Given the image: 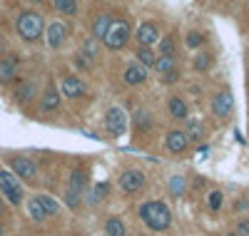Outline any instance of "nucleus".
Returning a JSON list of instances; mask_svg holds the SVG:
<instances>
[{"instance_id": "1", "label": "nucleus", "mask_w": 249, "mask_h": 236, "mask_svg": "<svg viewBox=\"0 0 249 236\" xmlns=\"http://www.w3.org/2000/svg\"><path fill=\"white\" fill-rule=\"evenodd\" d=\"M140 219L152 231H164L172 221V214H170V206L164 202H147V204L140 206Z\"/></svg>"}, {"instance_id": "2", "label": "nucleus", "mask_w": 249, "mask_h": 236, "mask_svg": "<svg viewBox=\"0 0 249 236\" xmlns=\"http://www.w3.org/2000/svg\"><path fill=\"white\" fill-rule=\"evenodd\" d=\"M18 35L28 40V42H35L40 35H43V15L35 13V10H25L18 15Z\"/></svg>"}, {"instance_id": "3", "label": "nucleus", "mask_w": 249, "mask_h": 236, "mask_svg": "<svg viewBox=\"0 0 249 236\" xmlns=\"http://www.w3.org/2000/svg\"><path fill=\"white\" fill-rule=\"evenodd\" d=\"M130 35H132V30H130V23H127V20H117V23L110 25L107 35L102 37V40H105V45H107L110 50H122L124 45H127Z\"/></svg>"}, {"instance_id": "4", "label": "nucleus", "mask_w": 249, "mask_h": 236, "mask_svg": "<svg viewBox=\"0 0 249 236\" xmlns=\"http://www.w3.org/2000/svg\"><path fill=\"white\" fill-rule=\"evenodd\" d=\"M0 194H5V199L10 204H20L23 202V186H20V179L13 174V171L0 169Z\"/></svg>"}, {"instance_id": "5", "label": "nucleus", "mask_w": 249, "mask_h": 236, "mask_svg": "<svg viewBox=\"0 0 249 236\" xmlns=\"http://www.w3.org/2000/svg\"><path fill=\"white\" fill-rule=\"evenodd\" d=\"M105 127H107L110 137L124 135V130H127V115H124V110H120V107H112V110H107V115H105Z\"/></svg>"}, {"instance_id": "6", "label": "nucleus", "mask_w": 249, "mask_h": 236, "mask_svg": "<svg viewBox=\"0 0 249 236\" xmlns=\"http://www.w3.org/2000/svg\"><path fill=\"white\" fill-rule=\"evenodd\" d=\"M142 186H144V174L140 169H127L120 177V189L124 191V194H135V191H140Z\"/></svg>"}, {"instance_id": "7", "label": "nucleus", "mask_w": 249, "mask_h": 236, "mask_svg": "<svg viewBox=\"0 0 249 236\" xmlns=\"http://www.w3.org/2000/svg\"><path fill=\"white\" fill-rule=\"evenodd\" d=\"M10 167H13V174L20 177V179H35V174H37L35 162L28 159V157H15V159H10Z\"/></svg>"}, {"instance_id": "8", "label": "nucleus", "mask_w": 249, "mask_h": 236, "mask_svg": "<svg viewBox=\"0 0 249 236\" xmlns=\"http://www.w3.org/2000/svg\"><path fill=\"white\" fill-rule=\"evenodd\" d=\"M212 110H214V115L217 117H230L232 115V110H234V97H232V92H219V95H214V100H212Z\"/></svg>"}, {"instance_id": "9", "label": "nucleus", "mask_w": 249, "mask_h": 236, "mask_svg": "<svg viewBox=\"0 0 249 236\" xmlns=\"http://www.w3.org/2000/svg\"><path fill=\"white\" fill-rule=\"evenodd\" d=\"M137 42H140V48H150V45H155V42L160 40V33H157V25L155 23H142L140 28H137Z\"/></svg>"}, {"instance_id": "10", "label": "nucleus", "mask_w": 249, "mask_h": 236, "mask_svg": "<svg viewBox=\"0 0 249 236\" xmlns=\"http://www.w3.org/2000/svg\"><path fill=\"white\" fill-rule=\"evenodd\" d=\"M187 147H190V139H187V135H184V132H179V130H172V132L167 135V149H170V152H175V154H182Z\"/></svg>"}, {"instance_id": "11", "label": "nucleus", "mask_w": 249, "mask_h": 236, "mask_svg": "<svg viewBox=\"0 0 249 236\" xmlns=\"http://www.w3.org/2000/svg\"><path fill=\"white\" fill-rule=\"evenodd\" d=\"M62 95H65V97L85 95V82H82L80 77H65V80H62Z\"/></svg>"}, {"instance_id": "12", "label": "nucleus", "mask_w": 249, "mask_h": 236, "mask_svg": "<svg viewBox=\"0 0 249 236\" xmlns=\"http://www.w3.org/2000/svg\"><path fill=\"white\" fill-rule=\"evenodd\" d=\"M65 35H68L65 23H53V25L48 28V45H50V48H60L62 42H65Z\"/></svg>"}, {"instance_id": "13", "label": "nucleus", "mask_w": 249, "mask_h": 236, "mask_svg": "<svg viewBox=\"0 0 249 236\" xmlns=\"http://www.w3.org/2000/svg\"><path fill=\"white\" fill-rule=\"evenodd\" d=\"M144 80H147V67H142L140 62H137V65H130L127 70H124V82H127V84H140Z\"/></svg>"}, {"instance_id": "14", "label": "nucleus", "mask_w": 249, "mask_h": 236, "mask_svg": "<svg viewBox=\"0 0 249 236\" xmlns=\"http://www.w3.org/2000/svg\"><path fill=\"white\" fill-rule=\"evenodd\" d=\"M110 25H112V17H110L107 13L97 15V17H95V23H92V35H95V37H105L107 30H110Z\"/></svg>"}, {"instance_id": "15", "label": "nucleus", "mask_w": 249, "mask_h": 236, "mask_svg": "<svg viewBox=\"0 0 249 236\" xmlns=\"http://www.w3.org/2000/svg\"><path fill=\"white\" fill-rule=\"evenodd\" d=\"M18 75V65L13 60H0V84H8L13 82Z\"/></svg>"}, {"instance_id": "16", "label": "nucleus", "mask_w": 249, "mask_h": 236, "mask_svg": "<svg viewBox=\"0 0 249 236\" xmlns=\"http://www.w3.org/2000/svg\"><path fill=\"white\" fill-rule=\"evenodd\" d=\"M40 107H43L45 112H53V110L60 107V95H57L55 87H48V92L43 95V100H40Z\"/></svg>"}, {"instance_id": "17", "label": "nucleus", "mask_w": 249, "mask_h": 236, "mask_svg": "<svg viewBox=\"0 0 249 236\" xmlns=\"http://www.w3.org/2000/svg\"><path fill=\"white\" fill-rule=\"evenodd\" d=\"M85 184H88V171L85 169H75L70 174V189L80 194V191L85 189Z\"/></svg>"}, {"instance_id": "18", "label": "nucleus", "mask_w": 249, "mask_h": 236, "mask_svg": "<svg viewBox=\"0 0 249 236\" xmlns=\"http://www.w3.org/2000/svg\"><path fill=\"white\" fill-rule=\"evenodd\" d=\"M167 107H170V115H172L175 119H184V117H187V104H184V100L172 97Z\"/></svg>"}, {"instance_id": "19", "label": "nucleus", "mask_w": 249, "mask_h": 236, "mask_svg": "<svg viewBox=\"0 0 249 236\" xmlns=\"http://www.w3.org/2000/svg\"><path fill=\"white\" fill-rule=\"evenodd\" d=\"M152 67H155L160 75H167V72L175 70V57H157Z\"/></svg>"}, {"instance_id": "20", "label": "nucleus", "mask_w": 249, "mask_h": 236, "mask_svg": "<svg viewBox=\"0 0 249 236\" xmlns=\"http://www.w3.org/2000/svg\"><path fill=\"white\" fill-rule=\"evenodd\" d=\"M137 57H140V65H142V67H152L155 60H157V55H155L150 48H140V50H137Z\"/></svg>"}, {"instance_id": "21", "label": "nucleus", "mask_w": 249, "mask_h": 236, "mask_svg": "<svg viewBox=\"0 0 249 236\" xmlns=\"http://www.w3.org/2000/svg\"><path fill=\"white\" fill-rule=\"evenodd\" d=\"M184 186H187V184H184V177H182V174H175V177L170 179V194H172V197H182V194H184Z\"/></svg>"}, {"instance_id": "22", "label": "nucleus", "mask_w": 249, "mask_h": 236, "mask_svg": "<svg viewBox=\"0 0 249 236\" xmlns=\"http://www.w3.org/2000/svg\"><path fill=\"white\" fill-rule=\"evenodd\" d=\"M160 57H175V40L170 35L160 40Z\"/></svg>"}, {"instance_id": "23", "label": "nucleus", "mask_w": 249, "mask_h": 236, "mask_svg": "<svg viewBox=\"0 0 249 236\" xmlns=\"http://www.w3.org/2000/svg\"><path fill=\"white\" fill-rule=\"evenodd\" d=\"M105 234H107V236H124V224H122L120 219H110V221L105 224Z\"/></svg>"}, {"instance_id": "24", "label": "nucleus", "mask_w": 249, "mask_h": 236, "mask_svg": "<svg viewBox=\"0 0 249 236\" xmlns=\"http://www.w3.org/2000/svg\"><path fill=\"white\" fill-rule=\"evenodd\" d=\"M53 3H55V8L60 13H65V15H75L77 13V3H75V0H53Z\"/></svg>"}, {"instance_id": "25", "label": "nucleus", "mask_w": 249, "mask_h": 236, "mask_svg": "<svg viewBox=\"0 0 249 236\" xmlns=\"http://www.w3.org/2000/svg\"><path fill=\"white\" fill-rule=\"evenodd\" d=\"M28 211H30V217H33L35 221H43V219L48 217V214H45V209L40 206V202H37V199H33V202L28 204Z\"/></svg>"}, {"instance_id": "26", "label": "nucleus", "mask_w": 249, "mask_h": 236, "mask_svg": "<svg viewBox=\"0 0 249 236\" xmlns=\"http://www.w3.org/2000/svg\"><path fill=\"white\" fill-rule=\"evenodd\" d=\"M37 202H40V206L45 209L48 217H50V214H57V211H60V204H57V202H53V199H50V197H45V194H43V197H37Z\"/></svg>"}, {"instance_id": "27", "label": "nucleus", "mask_w": 249, "mask_h": 236, "mask_svg": "<svg viewBox=\"0 0 249 236\" xmlns=\"http://www.w3.org/2000/svg\"><path fill=\"white\" fill-rule=\"evenodd\" d=\"M33 92H35V87H33V84H23V87H20V90L15 92V100H18L20 104H25V102L33 97Z\"/></svg>"}, {"instance_id": "28", "label": "nucleus", "mask_w": 249, "mask_h": 236, "mask_svg": "<svg viewBox=\"0 0 249 236\" xmlns=\"http://www.w3.org/2000/svg\"><path fill=\"white\" fill-rule=\"evenodd\" d=\"M210 65H212V55H210V52H199L197 60H195V67H197V70H207Z\"/></svg>"}, {"instance_id": "29", "label": "nucleus", "mask_w": 249, "mask_h": 236, "mask_svg": "<svg viewBox=\"0 0 249 236\" xmlns=\"http://www.w3.org/2000/svg\"><path fill=\"white\" fill-rule=\"evenodd\" d=\"M187 139H202V124L199 122H190V130L184 132Z\"/></svg>"}, {"instance_id": "30", "label": "nucleus", "mask_w": 249, "mask_h": 236, "mask_svg": "<svg viewBox=\"0 0 249 236\" xmlns=\"http://www.w3.org/2000/svg\"><path fill=\"white\" fill-rule=\"evenodd\" d=\"M222 202H224L222 191H210V209H212V211H219Z\"/></svg>"}, {"instance_id": "31", "label": "nucleus", "mask_w": 249, "mask_h": 236, "mask_svg": "<svg viewBox=\"0 0 249 236\" xmlns=\"http://www.w3.org/2000/svg\"><path fill=\"white\" fill-rule=\"evenodd\" d=\"M202 40H204L202 33H190V35H187V45H190V48H197V45H202Z\"/></svg>"}, {"instance_id": "32", "label": "nucleus", "mask_w": 249, "mask_h": 236, "mask_svg": "<svg viewBox=\"0 0 249 236\" xmlns=\"http://www.w3.org/2000/svg\"><path fill=\"white\" fill-rule=\"evenodd\" d=\"M77 199H80V194L77 191H72V189H68V197H65V202H68V206H77Z\"/></svg>"}, {"instance_id": "33", "label": "nucleus", "mask_w": 249, "mask_h": 236, "mask_svg": "<svg viewBox=\"0 0 249 236\" xmlns=\"http://www.w3.org/2000/svg\"><path fill=\"white\" fill-rule=\"evenodd\" d=\"M107 191H110L107 184H97V186H95V194H97V197H107Z\"/></svg>"}, {"instance_id": "34", "label": "nucleus", "mask_w": 249, "mask_h": 236, "mask_svg": "<svg viewBox=\"0 0 249 236\" xmlns=\"http://www.w3.org/2000/svg\"><path fill=\"white\" fill-rule=\"evenodd\" d=\"M234 234H242V236H249V221H239V229Z\"/></svg>"}, {"instance_id": "35", "label": "nucleus", "mask_w": 249, "mask_h": 236, "mask_svg": "<svg viewBox=\"0 0 249 236\" xmlns=\"http://www.w3.org/2000/svg\"><path fill=\"white\" fill-rule=\"evenodd\" d=\"M175 80H177V70H172V72L164 75V82H175Z\"/></svg>"}, {"instance_id": "36", "label": "nucleus", "mask_w": 249, "mask_h": 236, "mask_svg": "<svg viewBox=\"0 0 249 236\" xmlns=\"http://www.w3.org/2000/svg\"><path fill=\"white\" fill-rule=\"evenodd\" d=\"M234 139H237V142H239V144H244V135H242V132H239V130H237V132H234Z\"/></svg>"}, {"instance_id": "37", "label": "nucleus", "mask_w": 249, "mask_h": 236, "mask_svg": "<svg viewBox=\"0 0 249 236\" xmlns=\"http://www.w3.org/2000/svg\"><path fill=\"white\" fill-rule=\"evenodd\" d=\"M5 211V204H3V199H0V214H3Z\"/></svg>"}, {"instance_id": "38", "label": "nucleus", "mask_w": 249, "mask_h": 236, "mask_svg": "<svg viewBox=\"0 0 249 236\" xmlns=\"http://www.w3.org/2000/svg\"><path fill=\"white\" fill-rule=\"evenodd\" d=\"M5 234V226H3V221H0V236H3Z\"/></svg>"}, {"instance_id": "39", "label": "nucleus", "mask_w": 249, "mask_h": 236, "mask_svg": "<svg viewBox=\"0 0 249 236\" xmlns=\"http://www.w3.org/2000/svg\"><path fill=\"white\" fill-rule=\"evenodd\" d=\"M227 236H239V234H227Z\"/></svg>"}, {"instance_id": "40", "label": "nucleus", "mask_w": 249, "mask_h": 236, "mask_svg": "<svg viewBox=\"0 0 249 236\" xmlns=\"http://www.w3.org/2000/svg\"><path fill=\"white\" fill-rule=\"evenodd\" d=\"M33 3H43V0H33Z\"/></svg>"}]
</instances>
